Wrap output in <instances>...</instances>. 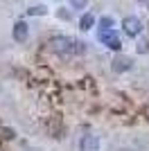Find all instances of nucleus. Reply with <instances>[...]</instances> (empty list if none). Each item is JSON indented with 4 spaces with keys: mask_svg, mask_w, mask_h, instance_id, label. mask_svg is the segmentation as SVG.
Listing matches in <instances>:
<instances>
[{
    "mask_svg": "<svg viewBox=\"0 0 149 151\" xmlns=\"http://www.w3.org/2000/svg\"><path fill=\"white\" fill-rule=\"evenodd\" d=\"M122 151H129V149H122Z\"/></svg>",
    "mask_w": 149,
    "mask_h": 151,
    "instance_id": "obj_14",
    "label": "nucleus"
},
{
    "mask_svg": "<svg viewBox=\"0 0 149 151\" xmlns=\"http://www.w3.org/2000/svg\"><path fill=\"white\" fill-rule=\"evenodd\" d=\"M2 133H5V138H14V131H9V129H2Z\"/></svg>",
    "mask_w": 149,
    "mask_h": 151,
    "instance_id": "obj_13",
    "label": "nucleus"
},
{
    "mask_svg": "<svg viewBox=\"0 0 149 151\" xmlns=\"http://www.w3.org/2000/svg\"><path fill=\"white\" fill-rule=\"evenodd\" d=\"M27 14H30V16H43V14H48V7H43V5L30 7V9H27Z\"/></svg>",
    "mask_w": 149,
    "mask_h": 151,
    "instance_id": "obj_8",
    "label": "nucleus"
},
{
    "mask_svg": "<svg viewBox=\"0 0 149 151\" xmlns=\"http://www.w3.org/2000/svg\"><path fill=\"white\" fill-rule=\"evenodd\" d=\"M79 149L81 151H97L99 149V138L97 135H84V138L79 140Z\"/></svg>",
    "mask_w": 149,
    "mask_h": 151,
    "instance_id": "obj_5",
    "label": "nucleus"
},
{
    "mask_svg": "<svg viewBox=\"0 0 149 151\" xmlns=\"http://www.w3.org/2000/svg\"><path fill=\"white\" fill-rule=\"evenodd\" d=\"M27 36H30V27H27V23H25V20H18V23L14 25V38H16L18 43H23V41H27Z\"/></svg>",
    "mask_w": 149,
    "mask_h": 151,
    "instance_id": "obj_6",
    "label": "nucleus"
},
{
    "mask_svg": "<svg viewBox=\"0 0 149 151\" xmlns=\"http://www.w3.org/2000/svg\"><path fill=\"white\" fill-rule=\"evenodd\" d=\"M70 5H72V9H86L88 0H70Z\"/></svg>",
    "mask_w": 149,
    "mask_h": 151,
    "instance_id": "obj_10",
    "label": "nucleus"
},
{
    "mask_svg": "<svg viewBox=\"0 0 149 151\" xmlns=\"http://www.w3.org/2000/svg\"><path fill=\"white\" fill-rule=\"evenodd\" d=\"M59 18H66V20H68L70 18V12H63V9H61V12H59Z\"/></svg>",
    "mask_w": 149,
    "mask_h": 151,
    "instance_id": "obj_12",
    "label": "nucleus"
},
{
    "mask_svg": "<svg viewBox=\"0 0 149 151\" xmlns=\"http://www.w3.org/2000/svg\"><path fill=\"white\" fill-rule=\"evenodd\" d=\"M93 25H95V16H93V14H84V16H81V20H79V27L86 32V29H90Z\"/></svg>",
    "mask_w": 149,
    "mask_h": 151,
    "instance_id": "obj_7",
    "label": "nucleus"
},
{
    "mask_svg": "<svg viewBox=\"0 0 149 151\" xmlns=\"http://www.w3.org/2000/svg\"><path fill=\"white\" fill-rule=\"evenodd\" d=\"M122 27H124V34H129V36H140V32H142V20L136 18V16H127L122 20Z\"/></svg>",
    "mask_w": 149,
    "mask_h": 151,
    "instance_id": "obj_3",
    "label": "nucleus"
},
{
    "mask_svg": "<svg viewBox=\"0 0 149 151\" xmlns=\"http://www.w3.org/2000/svg\"><path fill=\"white\" fill-rule=\"evenodd\" d=\"M50 47L56 52V54H61V57H66V54H84L86 52V45L79 43L77 38H70V36H54L52 41H50Z\"/></svg>",
    "mask_w": 149,
    "mask_h": 151,
    "instance_id": "obj_1",
    "label": "nucleus"
},
{
    "mask_svg": "<svg viewBox=\"0 0 149 151\" xmlns=\"http://www.w3.org/2000/svg\"><path fill=\"white\" fill-rule=\"evenodd\" d=\"M138 50H140V52H147L149 50V43H147V41H140V47H138Z\"/></svg>",
    "mask_w": 149,
    "mask_h": 151,
    "instance_id": "obj_11",
    "label": "nucleus"
},
{
    "mask_svg": "<svg viewBox=\"0 0 149 151\" xmlns=\"http://www.w3.org/2000/svg\"><path fill=\"white\" fill-rule=\"evenodd\" d=\"M99 25H102V29H113V25H115V23H113L111 16H104V18L99 20Z\"/></svg>",
    "mask_w": 149,
    "mask_h": 151,
    "instance_id": "obj_9",
    "label": "nucleus"
},
{
    "mask_svg": "<svg viewBox=\"0 0 149 151\" xmlns=\"http://www.w3.org/2000/svg\"><path fill=\"white\" fill-rule=\"evenodd\" d=\"M97 38L102 41V45H106V47H108V50H115V52L122 50V38H120L113 29H99Z\"/></svg>",
    "mask_w": 149,
    "mask_h": 151,
    "instance_id": "obj_2",
    "label": "nucleus"
},
{
    "mask_svg": "<svg viewBox=\"0 0 149 151\" xmlns=\"http://www.w3.org/2000/svg\"><path fill=\"white\" fill-rule=\"evenodd\" d=\"M133 68V61L131 57H124V54H118V57L113 59V70L115 72H127V70Z\"/></svg>",
    "mask_w": 149,
    "mask_h": 151,
    "instance_id": "obj_4",
    "label": "nucleus"
}]
</instances>
